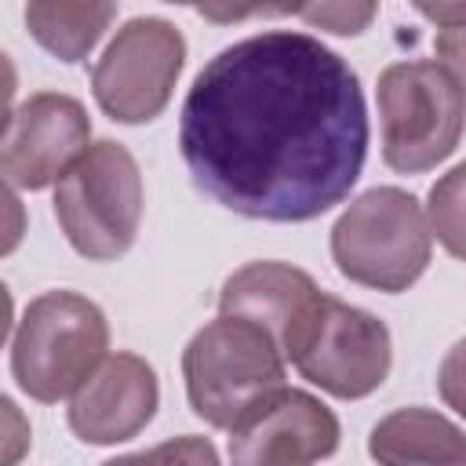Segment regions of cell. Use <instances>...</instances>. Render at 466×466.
Listing matches in <instances>:
<instances>
[{
  "instance_id": "7a4b0ae2",
  "label": "cell",
  "mask_w": 466,
  "mask_h": 466,
  "mask_svg": "<svg viewBox=\"0 0 466 466\" xmlns=\"http://www.w3.org/2000/svg\"><path fill=\"white\" fill-rule=\"evenodd\" d=\"M182 379L189 408L208 426L233 430L284 386V357L262 328L218 313L189 339Z\"/></svg>"
},
{
  "instance_id": "e0dca14e",
  "label": "cell",
  "mask_w": 466,
  "mask_h": 466,
  "mask_svg": "<svg viewBox=\"0 0 466 466\" xmlns=\"http://www.w3.org/2000/svg\"><path fill=\"white\" fill-rule=\"evenodd\" d=\"M197 7L200 18L215 22V25H233V22H248V18H280V15H295L299 0H189Z\"/></svg>"
},
{
  "instance_id": "5b68a950",
  "label": "cell",
  "mask_w": 466,
  "mask_h": 466,
  "mask_svg": "<svg viewBox=\"0 0 466 466\" xmlns=\"http://www.w3.org/2000/svg\"><path fill=\"white\" fill-rule=\"evenodd\" d=\"M109 350L106 313L76 291H44L18 320L11 375L40 404L69 397Z\"/></svg>"
},
{
  "instance_id": "d6986e66",
  "label": "cell",
  "mask_w": 466,
  "mask_h": 466,
  "mask_svg": "<svg viewBox=\"0 0 466 466\" xmlns=\"http://www.w3.org/2000/svg\"><path fill=\"white\" fill-rule=\"evenodd\" d=\"M25 237V208L15 189L0 178V255H11Z\"/></svg>"
},
{
  "instance_id": "9a60e30c",
  "label": "cell",
  "mask_w": 466,
  "mask_h": 466,
  "mask_svg": "<svg viewBox=\"0 0 466 466\" xmlns=\"http://www.w3.org/2000/svg\"><path fill=\"white\" fill-rule=\"evenodd\" d=\"M379 11V0H299L295 15L324 33L335 36H357L371 25Z\"/></svg>"
},
{
  "instance_id": "7c38bea8",
  "label": "cell",
  "mask_w": 466,
  "mask_h": 466,
  "mask_svg": "<svg viewBox=\"0 0 466 466\" xmlns=\"http://www.w3.org/2000/svg\"><path fill=\"white\" fill-rule=\"evenodd\" d=\"M317 291L320 288L306 269H295L288 262H248L226 277L218 291V313L262 328L284 357V346Z\"/></svg>"
},
{
  "instance_id": "5bb4252c",
  "label": "cell",
  "mask_w": 466,
  "mask_h": 466,
  "mask_svg": "<svg viewBox=\"0 0 466 466\" xmlns=\"http://www.w3.org/2000/svg\"><path fill=\"white\" fill-rule=\"evenodd\" d=\"M116 15V0H29L25 29L58 62H80L102 40Z\"/></svg>"
},
{
  "instance_id": "8992f818",
  "label": "cell",
  "mask_w": 466,
  "mask_h": 466,
  "mask_svg": "<svg viewBox=\"0 0 466 466\" xmlns=\"http://www.w3.org/2000/svg\"><path fill=\"white\" fill-rule=\"evenodd\" d=\"M382 160L419 175L455 153L462 135V73L437 62H393L379 76Z\"/></svg>"
},
{
  "instance_id": "6da1fadb",
  "label": "cell",
  "mask_w": 466,
  "mask_h": 466,
  "mask_svg": "<svg viewBox=\"0 0 466 466\" xmlns=\"http://www.w3.org/2000/svg\"><path fill=\"white\" fill-rule=\"evenodd\" d=\"M178 149L215 204L309 222L350 197L368 157V106L342 55L306 33H258L193 80Z\"/></svg>"
},
{
  "instance_id": "ba28073f",
  "label": "cell",
  "mask_w": 466,
  "mask_h": 466,
  "mask_svg": "<svg viewBox=\"0 0 466 466\" xmlns=\"http://www.w3.org/2000/svg\"><path fill=\"white\" fill-rule=\"evenodd\" d=\"M182 62L186 40L167 18H131L95 62V102L120 124H146L171 102Z\"/></svg>"
},
{
  "instance_id": "7402d4cb",
  "label": "cell",
  "mask_w": 466,
  "mask_h": 466,
  "mask_svg": "<svg viewBox=\"0 0 466 466\" xmlns=\"http://www.w3.org/2000/svg\"><path fill=\"white\" fill-rule=\"evenodd\" d=\"M11 320H15V302H11L7 284L0 280V346H4V339H7V331H11Z\"/></svg>"
},
{
  "instance_id": "2e32d148",
  "label": "cell",
  "mask_w": 466,
  "mask_h": 466,
  "mask_svg": "<svg viewBox=\"0 0 466 466\" xmlns=\"http://www.w3.org/2000/svg\"><path fill=\"white\" fill-rule=\"evenodd\" d=\"M462 175L466 167H451L433 189H430V229L441 237V244L459 258L462 255Z\"/></svg>"
},
{
  "instance_id": "9c48e42d",
  "label": "cell",
  "mask_w": 466,
  "mask_h": 466,
  "mask_svg": "<svg viewBox=\"0 0 466 466\" xmlns=\"http://www.w3.org/2000/svg\"><path fill=\"white\" fill-rule=\"evenodd\" d=\"M91 120L84 106L58 91L29 95L0 135V178L18 189H44L87 149Z\"/></svg>"
},
{
  "instance_id": "277c9868",
  "label": "cell",
  "mask_w": 466,
  "mask_h": 466,
  "mask_svg": "<svg viewBox=\"0 0 466 466\" xmlns=\"http://www.w3.org/2000/svg\"><path fill=\"white\" fill-rule=\"evenodd\" d=\"M55 218L84 258H120L142 222V175L135 157L113 138L87 142L55 186Z\"/></svg>"
},
{
  "instance_id": "ac0fdd59",
  "label": "cell",
  "mask_w": 466,
  "mask_h": 466,
  "mask_svg": "<svg viewBox=\"0 0 466 466\" xmlns=\"http://www.w3.org/2000/svg\"><path fill=\"white\" fill-rule=\"evenodd\" d=\"M29 441H33L29 419L22 415V408L11 397L0 393V466H11L18 459H25Z\"/></svg>"
},
{
  "instance_id": "ffe728a7",
  "label": "cell",
  "mask_w": 466,
  "mask_h": 466,
  "mask_svg": "<svg viewBox=\"0 0 466 466\" xmlns=\"http://www.w3.org/2000/svg\"><path fill=\"white\" fill-rule=\"evenodd\" d=\"M411 7L441 29H459L466 18V0H411Z\"/></svg>"
},
{
  "instance_id": "30bf717a",
  "label": "cell",
  "mask_w": 466,
  "mask_h": 466,
  "mask_svg": "<svg viewBox=\"0 0 466 466\" xmlns=\"http://www.w3.org/2000/svg\"><path fill=\"white\" fill-rule=\"evenodd\" d=\"M339 448V419L302 390L280 386L229 430V459L240 466H299Z\"/></svg>"
},
{
  "instance_id": "3957f363",
  "label": "cell",
  "mask_w": 466,
  "mask_h": 466,
  "mask_svg": "<svg viewBox=\"0 0 466 466\" xmlns=\"http://www.w3.org/2000/svg\"><path fill=\"white\" fill-rule=\"evenodd\" d=\"M433 229L419 200L397 186L360 193L331 226V258L342 277L375 291H404L430 266Z\"/></svg>"
},
{
  "instance_id": "603a6c76",
  "label": "cell",
  "mask_w": 466,
  "mask_h": 466,
  "mask_svg": "<svg viewBox=\"0 0 466 466\" xmlns=\"http://www.w3.org/2000/svg\"><path fill=\"white\" fill-rule=\"evenodd\" d=\"M164 4H189V0H164Z\"/></svg>"
},
{
  "instance_id": "44dd1931",
  "label": "cell",
  "mask_w": 466,
  "mask_h": 466,
  "mask_svg": "<svg viewBox=\"0 0 466 466\" xmlns=\"http://www.w3.org/2000/svg\"><path fill=\"white\" fill-rule=\"evenodd\" d=\"M15 87H18V73H15V62L0 51V135L11 120V102H15Z\"/></svg>"
},
{
  "instance_id": "4fadbf2b",
  "label": "cell",
  "mask_w": 466,
  "mask_h": 466,
  "mask_svg": "<svg viewBox=\"0 0 466 466\" xmlns=\"http://www.w3.org/2000/svg\"><path fill=\"white\" fill-rule=\"evenodd\" d=\"M368 451L379 462H437V466L466 462L462 430L430 408H400L382 422H375Z\"/></svg>"
},
{
  "instance_id": "52a82bcc",
  "label": "cell",
  "mask_w": 466,
  "mask_h": 466,
  "mask_svg": "<svg viewBox=\"0 0 466 466\" xmlns=\"http://www.w3.org/2000/svg\"><path fill=\"white\" fill-rule=\"evenodd\" d=\"M284 360H291L299 375L324 393L357 400L386 382L393 346L375 313L317 291L284 346Z\"/></svg>"
},
{
  "instance_id": "8fae6325",
  "label": "cell",
  "mask_w": 466,
  "mask_h": 466,
  "mask_svg": "<svg viewBox=\"0 0 466 466\" xmlns=\"http://www.w3.org/2000/svg\"><path fill=\"white\" fill-rule=\"evenodd\" d=\"M157 400V371L138 353H106L69 393V426L84 444H120L146 430Z\"/></svg>"
}]
</instances>
